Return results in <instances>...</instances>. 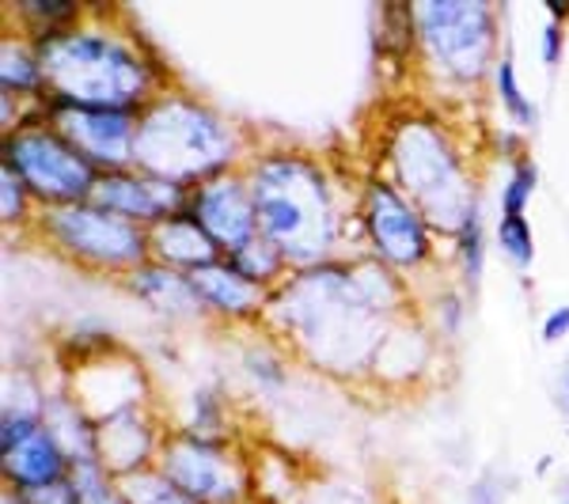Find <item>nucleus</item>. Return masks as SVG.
I'll use <instances>...</instances> for the list:
<instances>
[{
	"label": "nucleus",
	"instance_id": "obj_34",
	"mask_svg": "<svg viewBox=\"0 0 569 504\" xmlns=\"http://www.w3.org/2000/svg\"><path fill=\"white\" fill-rule=\"evenodd\" d=\"M16 493V490H12ZM23 504H80L77 497V485H72V478L58 482V485H46V490H34V493H20Z\"/></svg>",
	"mask_w": 569,
	"mask_h": 504
},
{
	"label": "nucleus",
	"instance_id": "obj_19",
	"mask_svg": "<svg viewBox=\"0 0 569 504\" xmlns=\"http://www.w3.org/2000/svg\"><path fill=\"white\" fill-rule=\"evenodd\" d=\"M149 251H152V262L171 265V270H179V273H194L201 265H213L224 259L220 246L209 240L206 228H201L187 209L149 228Z\"/></svg>",
	"mask_w": 569,
	"mask_h": 504
},
{
	"label": "nucleus",
	"instance_id": "obj_3",
	"mask_svg": "<svg viewBox=\"0 0 569 504\" xmlns=\"http://www.w3.org/2000/svg\"><path fill=\"white\" fill-rule=\"evenodd\" d=\"M50 103L107 107L141 114L156 95L176 88L171 65L118 8H88L80 23L34 42Z\"/></svg>",
	"mask_w": 569,
	"mask_h": 504
},
{
	"label": "nucleus",
	"instance_id": "obj_5",
	"mask_svg": "<svg viewBox=\"0 0 569 504\" xmlns=\"http://www.w3.org/2000/svg\"><path fill=\"white\" fill-rule=\"evenodd\" d=\"M251 133L190 88H168L137 114L133 168L194 190L251 160Z\"/></svg>",
	"mask_w": 569,
	"mask_h": 504
},
{
	"label": "nucleus",
	"instance_id": "obj_22",
	"mask_svg": "<svg viewBox=\"0 0 569 504\" xmlns=\"http://www.w3.org/2000/svg\"><path fill=\"white\" fill-rule=\"evenodd\" d=\"M486 216H482V205L467 216V224L456 232L452 240V259H456V285L463 289L467 300H479L482 292V281H486Z\"/></svg>",
	"mask_w": 569,
	"mask_h": 504
},
{
	"label": "nucleus",
	"instance_id": "obj_38",
	"mask_svg": "<svg viewBox=\"0 0 569 504\" xmlns=\"http://www.w3.org/2000/svg\"><path fill=\"white\" fill-rule=\"evenodd\" d=\"M0 504H23V501H20V493L4 490V493H0Z\"/></svg>",
	"mask_w": 569,
	"mask_h": 504
},
{
	"label": "nucleus",
	"instance_id": "obj_32",
	"mask_svg": "<svg viewBox=\"0 0 569 504\" xmlns=\"http://www.w3.org/2000/svg\"><path fill=\"white\" fill-rule=\"evenodd\" d=\"M512 497V474L501 466H482L475 482L467 485V504H509Z\"/></svg>",
	"mask_w": 569,
	"mask_h": 504
},
{
	"label": "nucleus",
	"instance_id": "obj_23",
	"mask_svg": "<svg viewBox=\"0 0 569 504\" xmlns=\"http://www.w3.org/2000/svg\"><path fill=\"white\" fill-rule=\"evenodd\" d=\"M490 84H493V99H498L501 110H505V118H509V122L517 125V130H525V133L536 130V125H539V107L531 103L525 84H520V72H517V58H512V46H505V50H501L498 65H493Z\"/></svg>",
	"mask_w": 569,
	"mask_h": 504
},
{
	"label": "nucleus",
	"instance_id": "obj_35",
	"mask_svg": "<svg viewBox=\"0 0 569 504\" xmlns=\"http://www.w3.org/2000/svg\"><path fill=\"white\" fill-rule=\"evenodd\" d=\"M539 337H543V345H558L569 337V304H558L550 308L543 315V323H539Z\"/></svg>",
	"mask_w": 569,
	"mask_h": 504
},
{
	"label": "nucleus",
	"instance_id": "obj_28",
	"mask_svg": "<svg viewBox=\"0 0 569 504\" xmlns=\"http://www.w3.org/2000/svg\"><path fill=\"white\" fill-rule=\"evenodd\" d=\"M493 246L517 273H531V265H536V232H531L528 216H498Z\"/></svg>",
	"mask_w": 569,
	"mask_h": 504
},
{
	"label": "nucleus",
	"instance_id": "obj_30",
	"mask_svg": "<svg viewBox=\"0 0 569 504\" xmlns=\"http://www.w3.org/2000/svg\"><path fill=\"white\" fill-rule=\"evenodd\" d=\"M297 504H380V497L350 478H311Z\"/></svg>",
	"mask_w": 569,
	"mask_h": 504
},
{
	"label": "nucleus",
	"instance_id": "obj_12",
	"mask_svg": "<svg viewBox=\"0 0 569 504\" xmlns=\"http://www.w3.org/2000/svg\"><path fill=\"white\" fill-rule=\"evenodd\" d=\"M187 213L206 228V235L220 246V254H236L259 235V213H254L251 182L243 168L201 182L187 194Z\"/></svg>",
	"mask_w": 569,
	"mask_h": 504
},
{
	"label": "nucleus",
	"instance_id": "obj_37",
	"mask_svg": "<svg viewBox=\"0 0 569 504\" xmlns=\"http://www.w3.org/2000/svg\"><path fill=\"white\" fill-rule=\"evenodd\" d=\"M555 501H558V504H569V478H562V482H558V490H555Z\"/></svg>",
	"mask_w": 569,
	"mask_h": 504
},
{
	"label": "nucleus",
	"instance_id": "obj_10",
	"mask_svg": "<svg viewBox=\"0 0 569 504\" xmlns=\"http://www.w3.org/2000/svg\"><path fill=\"white\" fill-rule=\"evenodd\" d=\"M156 471L194 504H254V460L236 436H198L168 425Z\"/></svg>",
	"mask_w": 569,
	"mask_h": 504
},
{
	"label": "nucleus",
	"instance_id": "obj_17",
	"mask_svg": "<svg viewBox=\"0 0 569 504\" xmlns=\"http://www.w3.org/2000/svg\"><path fill=\"white\" fill-rule=\"evenodd\" d=\"M0 471H4V490L16 493H34L46 485H58L72 474V463L66 447L53 440L50 429H34L31 436H23L20 444L0 452Z\"/></svg>",
	"mask_w": 569,
	"mask_h": 504
},
{
	"label": "nucleus",
	"instance_id": "obj_21",
	"mask_svg": "<svg viewBox=\"0 0 569 504\" xmlns=\"http://www.w3.org/2000/svg\"><path fill=\"white\" fill-rule=\"evenodd\" d=\"M88 8L91 4H80V0H8L4 27H12V31L39 42L46 34L80 23L88 16Z\"/></svg>",
	"mask_w": 569,
	"mask_h": 504
},
{
	"label": "nucleus",
	"instance_id": "obj_7",
	"mask_svg": "<svg viewBox=\"0 0 569 504\" xmlns=\"http://www.w3.org/2000/svg\"><path fill=\"white\" fill-rule=\"evenodd\" d=\"M31 240L42 243L53 259L91 278H110L122 285L137 265L152 262L149 228L122 220L96 201L80 205L39 209V220L31 228Z\"/></svg>",
	"mask_w": 569,
	"mask_h": 504
},
{
	"label": "nucleus",
	"instance_id": "obj_11",
	"mask_svg": "<svg viewBox=\"0 0 569 504\" xmlns=\"http://www.w3.org/2000/svg\"><path fill=\"white\" fill-rule=\"evenodd\" d=\"M50 122L96 163L99 171L133 168L137 144V114L133 110H107V107H77V103H50Z\"/></svg>",
	"mask_w": 569,
	"mask_h": 504
},
{
	"label": "nucleus",
	"instance_id": "obj_36",
	"mask_svg": "<svg viewBox=\"0 0 569 504\" xmlns=\"http://www.w3.org/2000/svg\"><path fill=\"white\" fill-rule=\"evenodd\" d=\"M555 410L569 421V361L555 375Z\"/></svg>",
	"mask_w": 569,
	"mask_h": 504
},
{
	"label": "nucleus",
	"instance_id": "obj_33",
	"mask_svg": "<svg viewBox=\"0 0 569 504\" xmlns=\"http://www.w3.org/2000/svg\"><path fill=\"white\" fill-rule=\"evenodd\" d=\"M539 58H543L547 69H558L566 58V23L550 20L543 23V31H539Z\"/></svg>",
	"mask_w": 569,
	"mask_h": 504
},
{
	"label": "nucleus",
	"instance_id": "obj_25",
	"mask_svg": "<svg viewBox=\"0 0 569 504\" xmlns=\"http://www.w3.org/2000/svg\"><path fill=\"white\" fill-rule=\"evenodd\" d=\"M34 220H39V201L12 168L0 163V224L16 235H31Z\"/></svg>",
	"mask_w": 569,
	"mask_h": 504
},
{
	"label": "nucleus",
	"instance_id": "obj_24",
	"mask_svg": "<svg viewBox=\"0 0 569 504\" xmlns=\"http://www.w3.org/2000/svg\"><path fill=\"white\" fill-rule=\"evenodd\" d=\"M228 262H232L240 273H247L251 281H259L262 289H270V292H278L284 281H289V273H292V265L284 262V254L270 240H266V235H254L247 246H240L236 254H228Z\"/></svg>",
	"mask_w": 569,
	"mask_h": 504
},
{
	"label": "nucleus",
	"instance_id": "obj_2",
	"mask_svg": "<svg viewBox=\"0 0 569 504\" xmlns=\"http://www.w3.org/2000/svg\"><path fill=\"white\" fill-rule=\"evenodd\" d=\"M243 175L251 182L259 235L278 246L292 270L361 251L353 213L357 187H346L323 155L292 144L254 149Z\"/></svg>",
	"mask_w": 569,
	"mask_h": 504
},
{
	"label": "nucleus",
	"instance_id": "obj_31",
	"mask_svg": "<svg viewBox=\"0 0 569 504\" xmlns=\"http://www.w3.org/2000/svg\"><path fill=\"white\" fill-rule=\"evenodd\" d=\"M122 490H126V497H130V504H194L190 497H182V493L163 478L156 466H149V471H137V474H126Z\"/></svg>",
	"mask_w": 569,
	"mask_h": 504
},
{
	"label": "nucleus",
	"instance_id": "obj_9",
	"mask_svg": "<svg viewBox=\"0 0 569 504\" xmlns=\"http://www.w3.org/2000/svg\"><path fill=\"white\" fill-rule=\"evenodd\" d=\"M357 235H361V254H372L388 270L415 278L437 262V240L440 235L429 228L421 209L402 194L395 182H388L380 171H369L357 182Z\"/></svg>",
	"mask_w": 569,
	"mask_h": 504
},
{
	"label": "nucleus",
	"instance_id": "obj_18",
	"mask_svg": "<svg viewBox=\"0 0 569 504\" xmlns=\"http://www.w3.org/2000/svg\"><path fill=\"white\" fill-rule=\"evenodd\" d=\"M42 425L50 429L61 447H66L72 466L99 460V421L91 417V410L72 395L66 383H61V387H46Z\"/></svg>",
	"mask_w": 569,
	"mask_h": 504
},
{
	"label": "nucleus",
	"instance_id": "obj_16",
	"mask_svg": "<svg viewBox=\"0 0 569 504\" xmlns=\"http://www.w3.org/2000/svg\"><path fill=\"white\" fill-rule=\"evenodd\" d=\"M122 289L130 292L144 311L163 319V323H176V326L209 323L206 304H201L190 273H179V270H171V265H160V262L137 265L130 278L122 281Z\"/></svg>",
	"mask_w": 569,
	"mask_h": 504
},
{
	"label": "nucleus",
	"instance_id": "obj_27",
	"mask_svg": "<svg viewBox=\"0 0 569 504\" xmlns=\"http://www.w3.org/2000/svg\"><path fill=\"white\" fill-rule=\"evenodd\" d=\"M190 406V417L179 421L182 429H190V433L198 436H217V440H228L232 436V429H228V395L217 387H194L187 399Z\"/></svg>",
	"mask_w": 569,
	"mask_h": 504
},
{
	"label": "nucleus",
	"instance_id": "obj_26",
	"mask_svg": "<svg viewBox=\"0 0 569 504\" xmlns=\"http://www.w3.org/2000/svg\"><path fill=\"white\" fill-rule=\"evenodd\" d=\"M539 190V163L531 152H517L509 163V175L501 182L498 216H528V205Z\"/></svg>",
	"mask_w": 569,
	"mask_h": 504
},
{
	"label": "nucleus",
	"instance_id": "obj_1",
	"mask_svg": "<svg viewBox=\"0 0 569 504\" xmlns=\"http://www.w3.org/2000/svg\"><path fill=\"white\" fill-rule=\"evenodd\" d=\"M407 315H415L410 281L372 254H346L292 270L273 292L262 330L278 337L292 361L338 383H365Z\"/></svg>",
	"mask_w": 569,
	"mask_h": 504
},
{
	"label": "nucleus",
	"instance_id": "obj_8",
	"mask_svg": "<svg viewBox=\"0 0 569 504\" xmlns=\"http://www.w3.org/2000/svg\"><path fill=\"white\" fill-rule=\"evenodd\" d=\"M0 163L12 168L27 182V190L39 201V209L80 205L96 194V182L103 171L50 122V107L31 103L23 122L12 133H4Z\"/></svg>",
	"mask_w": 569,
	"mask_h": 504
},
{
	"label": "nucleus",
	"instance_id": "obj_13",
	"mask_svg": "<svg viewBox=\"0 0 569 504\" xmlns=\"http://www.w3.org/2000/svg\"><path fill=\"white\" fill-rule=\"evenodd\" d=\"M190 281H194L201 304H206L209 323L232 330H259L266 315H270L273 292L240 273L228 259L201 265V270L190 273Z\"/></svg>",
	"mask_w": 569,
	"mask_h": 504
},
{
	"label": "nucleus",
	"instance_id": "obj_6",
	"mask_svg": "<svg viewBox=\"0 0 569 504\" xmlns=\"http://www.w3.org/2000/svg\"><path fill=\"white\" fill-rule=\"evenodd\" d=\"M418 34V69L440 88L475 91L501 58L498 8L486 0H426L410 4Z\"/></svg>",
	"mask_w": 569,
	"mask_h": 504
},
{
	"label": "nucleus",
	"instance_id": "obj_14",
	"mask_svg": "<svg viewBox=\"0 0 569 504\" xmlns=\"http://www.w3.org/2000/svg\"><path fill=\"white\" fill-rule=\"evenodd\" d=\"M187 194L190 190L171 187V182L156 179L141 168H122V171H103V175H99L91 201L110 209V213H118L122 220L152 228V224H160V220L182 213V209H187Z\"/></svg>",
	"mask_w": 569,
	"mask_h": 504
},
{
	"label": "nucleus",
	"instance_id": "obj_29",
	"mask_svg": "<svg viewBox=\"0 0 569 504\" xmlns=\"http://www.w3.org/2000/svg\"><path fill=\"white\" fill-rule=\"evenodd\" d=\"M69 478L77 485L80 504H130V497H126V490H122V478L110 474L99 460L72 466Z\"/></svg>",
	"mask_w": 569,
	"mask_h": 504
},
{
	"label": "nucleus",
	"instance_id": "obj_20",
	"mask_svg": "<svg viewBox=\"0 0 569 504\" xmlns=\"http://www.w3.org/2000/svg\"><path fill=\"white\" fill-rule=\"evenodd\" d=\"M0 95L27 107L46 99L39 46L12 27H4V34H0Z\"/></svg>",
	"mask_w": 569,
	"mask_h": 504
},
{
	"label": "nucleus",
	"instance_id": "obj_39",
	"mask_svg": "<svg viewBox=\"0 0 569 504\" xmlns=\"http://www.w3.org/2000/svg\"><path fill=\"white\" fill-rule=\"evenodd\" d=\"M254 504H262V501H254Z\"/></svg>",
	"mask_w": 569,
	"mask_h": 504
},
{
	"label": "nucleus",
	"instance_id": "obj_4",
	"mask_svg": "<svg viewBox=\"0 0 569 504\" xmlns=\"http://www.w3.org/2000/svg\"><path fill=\"white\" fill-rule=\"evenodd\" d=\"M372 171L395 182L421 209L429 228L448 240H456L467 216L482 205L471 152L433 107L407 103L383 118Z\"/></svg>",
	"mask_w": 569,
	"mask_h": 504
},
{
	"label": "nucleus",
	"instance_id": "obj_15",
	"mask_svg": "<svg viewBox=\"0 0 569 504\" xmlns=\"http://www.w3.org/2000/svg\"><path fill=\"white\" fill-rule=\"evenodd\" d=\"M163 433H168V425L152 410V402L118 410V414L99 421V463L118 478L149 471L160 455Z\"/></svg>",
	"mask_w": 569,
	"mask_h": 504
}]
</instances>
